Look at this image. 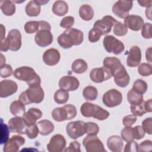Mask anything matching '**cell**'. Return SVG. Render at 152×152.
Wrapping results in <instances>:
<instances>
[{
	"label": "cell",
	"instance_id": "obj_1",
	"mask_svg": "<svg viewBox=\"0 0 152 152\" xmlns=\"http://www.w3.org/2000/svg\"><path fill=\"white\" fill-rule=\"evenodd\" d=\"M83 39L84 34L82 31L75 28H70L66 29L63 33L60 34L57 39V41L62 48L69 49L72 46L81 45Z\"/></svg>",
	"mask_w": 152,
	"mask_h": 152
},
{
	"label": "cell",
	"instance_id": "obj_2",
	"mask_svg": "<svg viewBox=\"0 0 152 152\" xmlns=\"http://www.w3.org/2000/svg\"><path fill=\"white\" fill-rule=\"evenodd\" d=\"M45 96V93L40 86H28L18 97V100L25 105L30 103H41Z\"/></svg>",
	"mask_w": 152,
	"mask_h": 152
},
{
	"label": "cell",
	"instance_id": "obj_3",
	"mask_svg": "<svg viewBox=\"0 0 152 152\" xmlns=\"http://www.w3.org/2000/svg\"><path fill=\"white\" fill-rule=\"evenodd\" d=\"M13 75L15 78L26 82L28 86H40L41 79L39 75L30 66L18 68L14 71Z\"/></svg>",
	"mask_w": 152,
	"mask_h": 152
},
{
	"label": "cell",
	"instance_id": "obj_4",
	"mask_svg": "<svg viewBox=\"0 0 152 152\" xmlns=\"http://www.w3.org/2000/svg\"><path fill=\"white\" fill-rule=\"evenodd\" d=\"M51 26L46 21H39V29L36 32L34 40L40 47H46L53 42V35L50 32Z\"/></svg>",
	"mask_w": 152,
	"mask_h": 152
},
{
	"label": "cell",
	"instance_id": "obj_5",
	"mask_svg": "<svg viewBox=\"0 0 152 152\" xmlns=\"http://www.w3.org/2000/svg\"><path fill=\"white\" fill-rule=\"evenodd\" d=\"M103 45L107 52L113 53L115 55L121 54L125 49L124 43L112 35L105 36L103 40Z\"/></svg>",
	"mask_w": 152,
	"mask_h": 152
},
{
	"label": "cell",
	"instance_id": "obj_6",
	"mask_svg": "<svg viewBox=\"0 0 152 152\" xmlns=\"http://www.w3.org/2000/svg\"><path fill=\"white\" fill-rule=\"evenodd\" d=\"M83 144L87 152L106 151L103 144L96 135H87L83 139Z\"/></svg>",
	"mask_w": 152,
	"mask_h": 152
},
{
	"label": "cell",
	"instance_id": "obj_7",
	"mask_svg": "<svg viewBox=\"0 0 152 152\" xmlns=\"http://www.w3.org/2000/svg\"><path fill=\"white\" fill-rule=\"evenodd\" d=\"M85 124L81 121L69 122L66 127L68 135L72 139H77L86 134Z\"/></svg>",
	"mask_w": 152,
	"mask_h": 152
},
{
	"label": "cell",
	"instance_id": "obj_8",
	"mask_svg": "<svg viewBox=\"0 0 152 152\" xmlns=\"http://www.w3.org/2000/svg\"><path fill=\"white\" fill-rule=\"evenodd\" d=\"M103 103L109 107H113L119 105L122 102V93L116 89H110L103 96Z\"/></svg>",
	"mask_w": 152,
	"mask_h": 152
},
{
	"label": "cell",
	"instance_id": "obj_9",
	"mask_svg": "<svg viewBox=\"0 0 152 152\" xmlns=\"http://www.w3.org/2000/svg\"><path fill=\"white\" fill-rule=\"evenodd\" d=\"M118 21L110 15H105L101 20L96 21L93 27L98 29L102 33V35H105L110 32L112 27Z\"/></svg>",
	"mask_w": 152,
	"mask_h": 152
},
{
	"label": "cell",
	"instance_id": "obj_10",
	"mask_svg": "<svg viewBox=\"0 0 152 152\" xmlns=\"http://www.w3.org/2000/svg\"><path fill=\"white\" fill-rule=\"evenodd\" d=\"M133 5L132 1L124 0L118 1L112 7V12L114 14L121 18H125L129 15V11Z\"/></svg>",
	"mask_w": 152,
	"mask_h": 152
},
{
	"label": "cell",
	"instance_id": "obj_11",
	"mask_svg": "<svg viewBox=\"0 0 152 152\" xmlns=\"http://www.w3.org/2000/svg\"><path fill=\"white\" fill-rule=\"evenodd\" d=\"M112 77L110 71L104 66L93 68L90 73V78L96 83H100Z\"/></svg>",
	"mask_w": 152,
	"mask_h": 152
},
{
	"label": "cell",
	"instance_id": "obj_12",
	"mask_svg": "<svg viewBox=\"0 0 152 152\" xmlns=\"http://www.w3.org/2000/svg\"><path fill=\"white\" fill-rule=\"evenodd\" d=\"M9 50L12 51L18 50L21 46V34L17 29L11 30L6 37Z\"/></svg>",
	"mask_w": 152,
	"mask_h": 152
},
{
	"label": "cell",
	"instance_id": "obj_13",
	"mask_svg": "<svg viewBox=\"0 0 152 152\" xmlns=\"http://www.w3.org/2000/svg\"><path fill=\"white\" fill-rule=\"evenodd\" d=\"M66 144L65 138L63 135L55 134L47 144V149L49 152H61L64 150Z\"/></svg>",
	"mask_w": 152,
	"mask_h": 152
},
{
	"label": "cell",
	"instance_id": "obj_14",
	"mask_svg": "<svg viewBox=\"0 0 152 152\" xmlns=\"http://www.w3.org/2000/svg\"><path fill=\"white\" fill-rule=\"evenodd\" d=\"M8 124L11 132H17L19 134H25L28 127L27 123L21 116L11 118L8 121Z\"/></svg>",
	"mask_w": 152,
	"mask_h": 152
},
{
	"label": "cell",
	"instance_id": "obj_15",
	"mask_svg": "<svg viewBox=\"0 0 152 152\" xmlns=\"http://www.w3.org/2000/svg\"><path fill=\"white\" fill-rule=\"evenodd\" d=\"M18 86L15 82L11 80H4L0 83V97L5 98L17 92Z\"/></svg>",
	"mask_w": 152,
	"mask_h": 152
},
{
	"label": "cell",
	"instance_id": "obj_16",
	"mask_svg": "<svg viewBox=\"0 0 152 152\" xmlns=\"http://www.w3.org/2000/svg\"><path fill=\"white\" fill-rule=\"evenodd\" d=\"M24 143L25 139L22 136L13 135L5 143L3 150L4 152H17Z\"/></svg>",
	"mask_w": 152,
	"mask_h": 152
},
{
	"label": "cell",
	"instance_id": "obj_17",
	"mask_svg": "<svg viewBox=\"0 0 152 152\" xmlns=\"http://www.w3.org/2000/svg\"><path fill=\"white\" fill-rule=\"evenodd\" d=\"M59 87L61 89L66 91H75L80 86L78 80L73 76H64L59 81Z\"/></svg>",
	"mask_w": 152,
	"mask_h": 152
},
{
	"label": "cell",
	"instance_id": "obj_18",
	"mask_svg": "<svg viewBox=\"0 0 152 152\" xmlns=\"http://www.w3.org/2000/svg\"><path fill=\"white\" fill-rule=\"evenodd\" d=\"M113 77H114L115 84L120 87H126L129 83V75L123 65L115 72Z\"/></svg>",
	"mask_w": 152,
	"mask_h": 152
},
{
	"label": "cell",
	"instance_id": "obj_19",
	"mask_svg": "<svg viewBox=\"0 0 152 152\" xmlns=\"http://www.w3.org/2000/svg\"><path fill=\"white\" fill-rule=\"evenodd\" d=\"M141 52L137 46L131 48L126 58V64L129 67H136L141 62Z\"/></svg>",
	"mask_w": 152,
	"mask_h": 152
},
{
	"label": "cell",
	"instance_id": "obj_20",
	"mask_svg": "<svg viewBox=\"0 0 152 152\" xmlns=\"http://www.w3.org/2000/svg\"><path fill=\"white\" fill-rule=\"evenodd\" d=\"M144 20L139 15H129L124 20V24L131 30L138 31L144 25Z\"/></svg>",
	"mask_w": 152,
	"mask_h": 152
},
{
	"label": "cell",
	"instance_id": "obj_21",
	"mask_svg": "<svg viewBox=\"0 0 152 152\" xmlns=\"http://www.w3.org/2000/svg\"><path fill=\"white\" fill-rule=\"evenodd\" d=\"M43 61L45 64L53 66L56 65L61 58L59 52L54 48H50L46 50L43 54Z\"/></svg>",
	"mask_w": 152,
	"mask_h": 152
},
{
	"label": "cell",
	"instance_id": "obj_22",
	"mask_svg": "<svg viewBox=\"0 0 152 152\" xmlns=\"http://www.w3.org/2000/svg\"><path fill=\"white\" fill-rule=\"evenodd\" d=\"M49 1H38L33 0L29 1L25 8L26 12L30 17H36L39 15L41 10V5L48 3Z\"/></svg>",
	"mask_w": 152,
	"mask_h": 152
},
{
	"label": "cell",
	"instance_id": "obj_23",
	"mask_svg": "<svg viewBox=\"0 0 152 152\" xmlns=\"http://www.w3.org/2000/svg\"><path fill=\"white\" fill-rule=\"evenodd\" d=\"M42 116V111L37 108H30L27 112L23 115V118L27 123V125L36 124L37 120L41 118Z\"/></svg>",
	"mask_w": 152,
	"mask_h": 152
},
{
	"label": "cell",
	"instance_id": "obj_24",
	"mask_svg": "<svg viewBox=\"0 0 152 152\" xmlns=\"http://www.w3.org/2000/svg\"><path fill=\"white\" fill-rule=\"evenodd\" d=\"M107 145L109 149L113 152H121L124 148L122 138L118 135H112L108 138Z\"/></svg>",
	"mask_w": 152,
	"mask_h": 152
},
{
	"label": "cell",
	"instance_id": "obj_25",
	"mask_svg": "<svg viewBox=\"0 0 152 152\" xmlns=\"http://www.w3.org/2000/svg\"><path fill=\"white\" fill-rule=\"evenodd\" d=\"M52 118L57 122H62L66 120H71L68 111L64 105L61 107H56L52 112Z\"/></svg>",
	"mask_w": 152,
	"mask_h": 152
},
{
	"label": "cell",
	"instance_id": "obj_26",
	"mask_svg": "<svg viewBox=\"0 0 152 152\" xmlns=\"http://www.w3.org/2000/svg\"><path fill=\"white\" fill-rule=\"evenodd\" d=\"M103 66L107 68L112 73V76L115 72L121 67L122 64L121 61L116 57H106L104 59Z\"/></svg>",
	"mask_w": 152,
	"mask_h": 152
},
{
	"label": "cell",
	"instance_id": "obj_27",
	"mask_svg": "<svg viewBox=\"0 0 152 152\" xmlns=\"http://www.w3.org/2000/svg\"><path fill=\"white\" fill-rule=\"evenodd\" d=\"M39 133L43 136L48 135L54 130V125L52 122L47 119H43L37 123Z\"/></svg>",
	"mask_w": 152,
	"mask_h": 152
},
{
	"label": "cell",
	"instance_id": "obj_28",
	"mask_svg": "<svg viewBox=\"0 0 152 152\" xmlns=\"http://www.w3.org/2000/svg\"><path fill=\"white\" fill-rule=\"evenodd\" d=\"M68 11V6L64 1H56L52 6V12L58 16H64Z\"/></svg>",
	"mask_w": 152,
	"mask_h": 152
},
{
	"label": "cell",
	"instance_id": "obj_29",
	"mask_svg": "<svg viewBox=\"0 0 152 152\" xmlns=\"http://www.w3.org/2000/svg\"><path fill=\"white\" fill-rule=\"evenodd\" d=\"M10 110L12 115L15 116H23L25 113V104L22 103L19 100L12 102L10 105Z\"/></svg>",
	"mask_w": 152,
	"mask_h": 152
},
{
	"label": "cell",
	"instance_id": "obj_30",
	"mask_svg": "<svg viewBox=\"0 0 152 152\" xmlns=\"http://www.w3.org/2000/svg\"><path fill=\"white\" fill-rule=\"evenodd\" d=\"M79 15L83 20L90 21L94 17L93 9L89 5H83L79 9Z\"/></svg>",
	"mask_w": 152,
	"mask_h": 152
},
{
	"label": "cell",
	"instance_id": "obj_31",
	"mask_svg": "<svg viewBox=\"0 0 152 152\" xmlns=\"http://www.w3.org/2000/svg\"><path fill=\"white\" fill-rule=\"evenodd\" d=\"M1 10L4 15L11 16L15 12V5L11 1H1Z\"/></svg>",
	"mask_w": 152,
	"mask_h": 152
},
{
	"label": "cell",
	"instance_id": "obj_32",
	"mask_svg": "<svg viewBox=\"0 0 152 152\" xmlns=\"http://www.w3.org/2000/svg\"><path fill=\"white\" fill-rule=\"evenodd\" d=\"M97 105L94 104L90 102H84L81 106L80 111L82 115L86 118L93 117Z\"/></svg>",
	"mask_w": 152,
	"mask_h": 152
},
{
	"label": "cell",
	"instance_id": "obj_33",
	"mask_svg": "<svg viewBox=\"0 0 152 152\" xmlns=\"http://www.w3.org/2000/svg\"><path fill=\"white\" fill-rule=\"evenodd\" d=\"M71 68L72 71L76 74H83L87 70L88 65L84 60L77 59L72 64Z\"/></svg>",
	"mask_w": 152,
	"mask_h": 152
},
{
	"label": "cell",
	"instance_id": "obj_34",
	"mask_svg": "<svg viewBox=\"0 0 152 152\" xmlns=\"http://www.w3.org/2000/svg\"><path fill=\"white\" fill-rule=\"evenodd\" d=\"M83 95L86 100L93 101L97 99L98 91L95 87L88 86L83 89Z\"/></svg>",
	"mask_w": 152,
	"mask_h": 152
},
{
	"label": "cell",
	"instance_id": "obj_35",
	"mask_svg": "<svg viewBox=\"0 0 152 152\" xmlns=\"http://www.w3.org/2000/svg\"><path fill=\"white\" fill-rule=\"evenodd\" d=\"M69 99L68 91L63 89H59L54 94V100L58 104H65Z\"/></svg>",
	"mask_w": 152,
	"mask_h": 152
},
{
	"label": "cell",
	"instance_id": "obj_36",
	"mask_svg": "<svg viewBox=\"0 0 152 152\" xmlns=\"http://www.w3.org/2000/svg\"><path fill=\"white\" fill-rule=\"evenodd\" d=\"M127 99L131 104H140L144 102L143 94H140L131 89L127 93Z\"/></svg>",
	"mask_w": 152,
	"mask_h": 152
},
{
	"label": "cell",
	"instance_id": "obj_37",
	"mask_svg": "<svg viewBox=\"0 0 152 152\" xmlns=\"http://www.w3.org/2000/svg\"><path fill=\"white\" fill-rule=\"evenodd\" d=\"M147 83L141 79H138L134 83L132 89L138 94H143L147 90Z\"/></svg>",
	"mask_w": 152,
	"mask_h": 152
},
{
	"label": "cell",
	"instance_id": "obj_38",
	"mask_svg": "<svg viewBox=\"0 0 152 152\" xmlns=\"http://www.w3.org/2000/svg\"><path fill=\"white\" fill-rule=\"evenodd\" d=\"M113 33L118 36H125L128 32V28L125 24L118 21L113 26Z\"/></svg>",
	"mask_w": 152,
	"mask_h": 152
},
{
	"label": "cell",
	"instance_id": "obj_39",
	"mask_svg": "<svg viewBox=\"0 0 152 152\" xmlns=\"http://www.w3.org/2000/svg\"><path fill=\"white\" fill-rule=\"evenodd\" d=\"M121 138L126 142H129L134 140L133 128L131 126H125L121 132Z\"/></svg>",
	"mask_w": 152,
	"mask_h": 152
},
{
	"label": "cell",
	"instance_id": "obj_40",
	"mask_svg": "<svg viewBox=\"0 0 152 152\" xmlns=\"http://www.w3.org/2000/svg\"><path fill=\"white\" fill-rule=\"evenodd\" d=\"M130 109L132 113L136 116H141L146 113L144 108V101L140 104H131Z\"/></svg>",
	"mask_w": 152,
	"mask_h": 152
},
{
	"label": "cell",
	"instance_id": "obj_41",
	"mask_svg": "<svg viewBox=\"0 0 152 152\" xmlns=\"http://www.w3.org/2000/svg\"><path fill=\"white\" fill-rule=\"evenodd\" d=\"M39 29V21H30L24 25V30L28 34H33Z\"/></svg>",
	"mask_w": 152,
	"mask_h": 152
},
{
	"label": "cell",
	"instance_id": "obj_42",
	"mask_svg": "<svg viewBox=\"0 0 152 152\" xmlns=\"http://www.w3.org/2000/svg\"><path fill=\"white\" fill-rule=\"evenodd\" d=\"M109 115H110V113L109 112H107L105 109H103L100 106L97 105L96 109L95 110V113H94L93 118L97 119L98 120H100V121H103V120L106 119L109 117Z\"/></svg>",
	"mask_w": 152,
	"mask_h": 152
},
{
	"label": "cell",
	"instance_id": "obj_43",
	"mask_svg": "<svg viewBox=\"0 0 152 152\" xmlns=\"http://www.w3.org/2000/svg\"><path fill=\"white\" fill-rule=\"evenodd\" d=\"M2 122L1 124V141L0 144H2L6 143L8 140V137L10 135V128L6 124L2 122V119H1Z\"/></svg>",
	"mask_w": 152,
	"mask_h": 152
},
{
	"label": "cell",
	"instance_id": "obj_44",
	"mask_svg": "<svg viewBox=\"0 0 152 152\" xmlns=\"http://www.w3.org/2000/svg\"><path fill=\"white\" fill-rule=\"evenodd\" d=\"M138 73L143 77L149 76L152 73L151 66L147 63H142L138 66Z\"/></svg>",
	"mask_w": 152,
	"mask_h": 152
},
{
	"label": "cell",
	"instance_id": "obj_45",
	"mask_svg": "<svg viewBox=\"0 0 152 152\" xmlns=\"http://www.w3.org/2000/svg\"><path fill=\"white\" fill-rule=\"evenodd\" d=\"M86 134L88 135H97L99 131L98 125L94 122H88L85 124Z\"/></svg>",
	"mask_w": 152,
	"mask_h": 152
},
{
	"label": "cell",
	"instance_id": "obj_46",
	"mask_svg": "<svg viewBox=\"0 0 152 152\" xmlns=\"http://www.w3.org/2000/svg\"><path fill=\"white\" fill-rule=\"evenodd\" d=\"M102 33L97 28L93 27L88 33V40L91 43H95L99 40Z\"/></svg>",
	"mask_w": 152,
	"mask_h": 152
},
{
	"label": "cell",
	"instance_id": "obj_47",
	"mask_svg": "<svg viewBox=\"0 0 152 152\" xmlns=\"http://www.w3.org/2000/svg\"><path fill=\"white\" fill-rule=\"evenodd\" d=\"M39 133V128L37 127V124H34L28 126L26 129V135L30 139H34L36 138L38 134Z\"/></svg>",
	"mask_w": 152,
	"mask_h": 152
},
{
	"label": "cell",
	"instance_id": "obj_48",
	"mask_svg": "<svg viewBox=\"0 0 152 152\" xmlns=\"http://www.w3.org/2000/svg\"><path fill=\"white\" fill-rule=\"evenodd\" d=\"M74 18L72 16H66L62 19L60 23V26L65 28H70L74 25Z\"/></svg>",
	"mask_w": 152,
	"mask_h": 152
},
{
	"label": "cell",
	"instance_id": "obj_49",
	"mask_svg": "<svg viewBox=\"0 0 152 152\" xmlns=\"http://www.w3.org/2000/svg\"><path fill=\"white\" fill-rule=\"evenodd\" d=\"M13 72L12 68L11 65L8 64H5L1 66L0 75L2 78H7L10 77Z\"/></svg>",
	"mask_w": 152,
	"mask_h": 152
},
{
	"label": "cell",
	"instance_id": "obj_50",
	"mask_svg": "<svg viewBox=\"0 0 152 152\" xmlns=\"http://www.w3.org/2000/svg\"><path fill=\"white\" fill-rule=\"evenodd\" d=\"M151 24L149 23H146L144 24L142 27L141 28V35L145 39L151 38Z\"/></svg>",
	"mask_w": 152,
	"mask_h": 152
},
{
	"label": "cell",
	"instance_id": "obj_51",
	"mask_svg": "<svg viewBox=\"0 0 152 152\" xmlns=\"http://www.w3.org/2000/svg\"><path fill=\"white\" fill-rule=\"evenodd\" d=\"M142 125L144 130L149 135L152 134V118H147L142 122Z\"/></svg>",
	"mask_w": 152,
	"mask_h": 152
},
{
	"label": "cell",
	"instance_id": "obj_52",
	"mask_svg": "<svg viewBox=\"0 0 152 152\" xmlns=\"http://www.w3.org/2000/svg\"><path fill=\"white\" fill-rule=\"evenodd\" d=\"M133 132H134V139L137 140H139L142 138H143L145 133L143 128L140 125H138L133 128Z\"/></svg>",
	"mask_w": 152,
	"mask_h": 152
},
{
	"label": "cell",
	"instance_id": "obj_53",
	"mask_svg": "<svg viewBox=\"0 0 152 152\" xmlns=\"http://www.w3.org/2000/svg\"><path fill=\"white\" fill-rule=\"evenodd\" d=\"M152 149V142L151 140H145L138 145V151H150Z\"/></svg>",
	"mask_w": 152,
	"mask_h": 152
},
{
	"label": "cell",
	"instance_id": "obj_54",
	"mask_svg": "<svg viewBox=\"0 0 152 152\" xmlns=\"http://www.w3.org/2000/svg\"><path fill=\"white\" fill-rule=\"evenodd\" d=\"M137 121V117L134 115L125 116L122 119V124L125 126H131Z\"/></svg>",
	"mask_w": 152,
	"mask_h": 152
},
{
	"label": "cell",
	"instance_id": "obj_55",
	"mask_svg": "<svg viewBox=\"0 0 152 152\" xmlns=\"http://www.w3.org/2000/svg\"><path fill=\"white\" fill-rule=\"evenodd\" d=\"M125 152H137L138 151V144L134 140L128 142L124 149Z\"/></svg>",
	"mask_w": 152,
	"mask_h": 152
},
{
	"label": "cell",
	"instance_id": "obj_56",
	"mask_svg": "<svg viewBox=\"0 0 152 152\" xmlns=\"http://www.w3.org/2000/svg\"><path fill=\"white\" fill-rule=\"evenodd\" d=\"M64 151L65 152H67V151L80 152L81 151L80 144L77 141H72L69 144V145L67 148H66Z\"/></svg>",
	"mask_w": 152,
	"mask_h": 152
},
{
	"label": "cell",
	"instance_id": "obj_57",
	"mask_svg": "<svg viewBox=\"0 0 152 152\" xmlns=\"http://www.w3.org/2000/svg\"><path fill=\"white\" fill-rule=\"evenodd\" d=\"M0 50L2 52H7L9 50L8 45L7 42V39L5 37L4 39L1 40V45H0Z\"/></svg>",
	"mask_w": 152,
	"mask_h": 152
},
{
	"label": "cell",
	"instance_id": "obj_58",
	"mask_svg": "<svg viewBox=\"0 0 152 152\" xmlns=\"http://www.w3.org/2000/svg\"><path fill=\"white\" fill-rule=\"evenodd\" d=\"M144 108L146 112H151V99H149L144 102Z\"/></svg>",
	"mask_w": 152,
	"mask_h": 152
},
{
	"label": "cell",
	"instance_id": "obj_59",
	"mask_svg": "<svg viewBox=\"0 0 152 152\" xmlns=\"http://www.w3.org/2000/svg\"><path fill=\"white\" fill-rule=\"evenodd\" d=\"M141 7H148L150 6H151V1H138Z\"/></svg>",
	"mask_w": 152,
	"mask_h": 152
},
{
	"label": "cell",
	"instance_id": "obj_60",
	"mask_svg": "<svg viewBox=\"0 0 152 152\" xmlns=\"http://www.w3.org/2000/svg\"><path fill=\"white\" fill-rule=\"evenodd\" d=\"M146 59L147 61L151 62V48L150 47L148 49H147L145 53Z\"/></svg>",
	"mask_w": 152,
	"mask_h": 152
},
{
	"label": "cell",
	"instance_id": "obj_61",
	"mask_svg": "<svg viewBox=\"0 0 152 152\" xmlns=\"http://www.w3.org/2000/svg\"><path fill=\"white\" fill-rule=\"evenodd\" d=\"M151 6H150L147 8L145 10V15L146 17L150 20H151Z\"/></svg>",
	"mask_w": 152,
	"mask_h": 152
},
{
	"label": "cell",
	"instance_id": "obj_62",
	"mask_svg": "<svg viewBox=\"0 0 152 152\" xmlns=\"http://www.w3.org/2000/svg\"><path fill=\"white\" fill-rule=\"evenodd\" d=\"M1 40L5 38V28L4 27V26L1 24Z\"/></svg>",
	"mask_w": 152,
	"mask_h": 152
},
{
	"label": "cell",
	"instance_id": "obj_63",
	"mask_svg": "<svg viewBox=\"0 0 152 152\" xmlns=\"http://www.w3.org/2000/svg\"><path fill=\"white\" fill-rule=\"evenodd\" d=\"M5 64V58L4 56L1 53V62H0V66H3Z\"/></svg>",
	"mask_w": 152,
	"mask_h": 152
}]
</instances>
